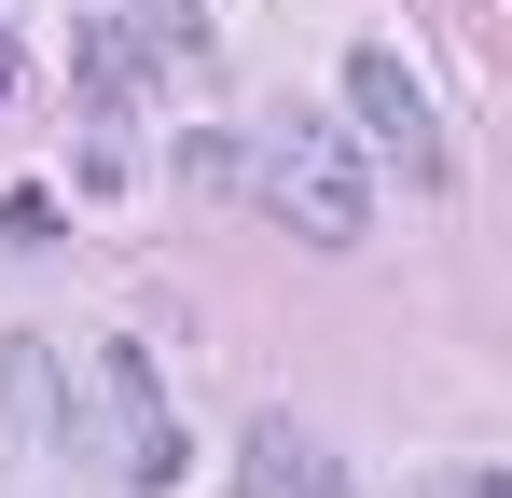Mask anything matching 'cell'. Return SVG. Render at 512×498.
<instances>
[{
    "instance_id": "1",
    "label": "cell",
    "mask_w": 512,
    "mask_h": 498,
    "mask_svg": "<svg viewBox=\"0 0 512 498\" xmlns=\"http://www.w3.org/2000/svg\"><path fill=\"white\" fill-rule=\"evenodd\" d=\"M250 194H263L305 249H360V236H374V166H360V139H346V125H305V111L263 125Z\"/></svg>"
},
{
    "instance_id": "2",
    "label": "cell",
    "mask_w": 512,
    "mask_h": 498,
    "mask_svg": "<svg viewBox=\"0 0 512 498\" xmlns=\"http://www.w3.org/2000/svg\"><path fill=\"white\" fill-rule=\"evenodd\" d=\"M97 415H111V471L139 498H180V457L194 443H180V402H167V374H153V346H125V332L97 346Z\"/></svg>"
},
{
    "instance_id": "3",
    "label": "cell",
    "mask_w": 512,
    "mask_h": 498,
    "mask_svg": "<svg viewBox=\"0 0 512 498\" xmlns=\"http://www.w3.org/2000/svg\"><path fill=\"white\" fill-rule=\"evenodd\" d=\"M70 56H84V125H97L84 180H97V194H125V180H139V125H153V83H139V56H125V28H111V14L70 28Z\"/></svg>"
},
{
    "instance_id": "4",
    "label": "cell",
    "mask_w": 512,
    "mask_h": 498,
    "mask_svg": "<svg viewBox=\"0 0 512 498\" xmlns=\"http://www.w3.org/2000/svg\"><path fill=\"white\" fill-rule=\"evenodd\" d=\"M346 111L374 125V153H402V180H443V125H429V83L388 56V42H360L346 56Z\"/></svg>"
},
{
    "instance_id": "5",
    "label": "cell",
    "mask_w": 512,
    "mask_h": 498,
    "mask_svg": "<svg viewBox=\"0 0 512 498\" xmlns=\"http://www.w3.org/2000/svg\"><path fill=\"white\" fill-rule=\"evenodd\" d=\"M0 457H70V374L42 332L0 346Z\"/></svg>"
},
{
    "instance_id": "6",
    "label": "cell",
    "mask_w": 512,
    "mask_h": 498,
    "mask_svg": "<svg viewBox=\"0 0 512 498\" xmlns=\"http://www.w3.org/2000/svg\"><path fill=\"white\" fill-rule=\"evenodd\" d=\"M250 498H346V471H333V443H319V429L250 415Z\"/></svg>"
},
{
    "instance_id": "7",
    "label": "cell",
    "mask_w": 512,
    "mask_h": 498,
    "mask_svg": "<svg viewBox=\"0 0 512 498\" xmlns=\"http://www.w3.org/2000/svg\"><path fill=\"white\" fill-rule=\"evenodd\" d=\"M0 249H56V194H42V180L0 194Z\"/></svg>"
},
{
    "instance_id": "8",
    "label": "cell",
    "mask_w": 512,
    "mask_h": 498,
    "mask_svg": "<svg viewBox=\"0 0 512 498\" xmlns=\"http://www.w3.org/2000/svg\"><path fill=\"white\" fill-rule=\"evenodd\" d=\"M443 498H512V485H499V471H457V485H443Z\"/></svg>"
},
{
    "instance_id": "9",
    "label": "cell",
    "mask_w": 512,
    "mask_h": 498,
    "mask_svg": "<svg viewBox=\"0 0 512 498\" xmlns=\"http://www.w3.org/2000/svg\"><path fill=\"white\" fill-rule=\"evenodd\" d=\"M0 83H14V42H0Z\"/></svg>"
}]
</instances>
